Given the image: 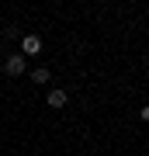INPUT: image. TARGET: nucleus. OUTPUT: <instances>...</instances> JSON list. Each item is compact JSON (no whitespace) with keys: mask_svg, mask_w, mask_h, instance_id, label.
Masks as SVG:
<instances>
[{"mask_svg":"<svg viewBox=\"0 0 149 156\" xmlns=\"http://www.w3.org/2000/svg\"><path fill=\"white\" fill-rule=\"evenodd\" d=\"M38 52H42V38L38 35H24L21 38V56L28 59V56H38Z\"/></svg>","mask_w":149,"mask_h":156,"instance_id":"obj_1","label":"nucleus"},{"mask_svg":"<svg viewBox=\"0 0 149 156\" xmlns=\"http://www.w3.org/2000/svg\"><path fill=\"white\" fill-rule=\"evenodd\" d=\"M4 69H7V76H21V73L28 69V62H24V56H7Z\"/></svg>","mask_w":149,"mask_h":156,"instance_id":"obj_2","label":"nucleus"},{"mask_svg":"<svg viewBox=\"0 0 149 156\" xmlns=\"http://www.w3.org/2000/svg\"><path fill=\"white\" fill-rule=\"evenodd\" d=\"M139 118H142V122H149V108H142V111H139Z\"/></svg>","mask_w":149,"mask_h":156,"instance_id":"obj_5","label":"nucleus"},{"mask_svg":"<svg viewBox=\"0 0 149 156\" xmlns=\"http://www.w3.org/2000/svg\"><path fill=\"white\" fill-rule=\"evenodd\" d=\"M49 108H66V90H49Z\"/></svg>","mask_w":149,"mask_h":156,"instance_id":"obj_3","label":"nucleus"},{"mask_svg":"<svg viewBox=\"0 0 149 156\" xmlns=\"http://www.w3.org/2000/svg\"><path fill=\"white\" fill-rule=\"evenodd\" d=\"M49 76H52V73L45 69V66H38V69L31 73V80H35V83H49Z\"/></svg>","mask_w":149,"mask_h":156,"instance_id":"obj_4","label":"nucleus"}]
</instances>
